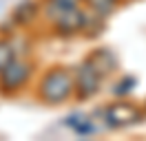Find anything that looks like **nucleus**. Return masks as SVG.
I'll list each match as a JSON object with an SVG mask.
<instances>
[{
    "mask_svg": "<svg viewBox=\"0 0 146 141\" xmlns=\"http://www.w3.org/2000/svg\"><path fill=\"white\" fill-rule=\"evenodd\" d=\"M29 75V66L25 64V62H13L11 60L5 69L0 70V84L5 88H18L25 79H27Z\"/></svg>",
    "mask_w": 146,
    "mask_h": 141,
    "instance_id": "nucleus-2",
    "label": "nucleus"
},
{
    "mask_svg": "<svg viewBox=\"0 0 146 141\" xmlns=\"http://www.w3.org/2000/svg\"><path fill=\"white\" fill-rule=\"evenodd\" d=\"M78 88H80V95H91L98 90V70L93 66H80L78 70Z\"/></svg>",
    "mask_w": 146,
    "mask_h": 141,
    "instance_id": "nucleus-4",
    "label": "nucleus"
},
{
    "mask_svg": "<svg viewBox=\"0 0 146 141\" xmlns=\"http://www.w3.org/2000/svg\"><path fill=\"white\" fill-rule=\"evenodd\" d=\"M106 119L111 126H126L139 119V110L131 104H113L106 108Z\"/></svg>",
    "mask_w": 146,
    "mask_h": 141,
    "instance_id": "nucleus-3",
    "label": "nucleus"
},
{
    "mask_svg": "<svg viewBox=\"0 0 146 141\" xmlns=\"http://www.w3.org/2000/svg\"><path fill=\"white\" fill-rule=\"evenodd\" d=\"M73 90V79L66 70H53L42 79L40 86V95L46 101H62L64 97H69V93Z\"/></svg>",
    "mask_w": 146,
    "mask_h": 141,
    "instance_id": "nucleus-1",
    "label": "nucleus"
},
{
    "mask_svg": "<svg viewBox=\"0 0 146 141\" xmlns=\"http://www.w3.org/2000/svg\"><path fill=\"white\" fill-rule=\"evenodd\" d=\"M9 62H11V51H9V46L0 42V70L5 69Z\"/></svg>",
    "mask_w": 146,
    "mask_h": 141,
    "instance_id": "nucleus-5",
    "label": "nucleus"
},
{
    "mask_svg": "<svg viewBox=\"0 0 146 141\" xmlns=\"http://www.w3.org/2000/svg\"><path fill=\"white\" fill-rule=\"evenodd\" d=\"M91 5H93V7H98L100 11H106V9H111L113 2H111V0H91Z\"/></svg>",
    "mask_w": 146,
    "mask_h": 141,
    "instance_id": "nucleus-6",
    "label": "nucleus"
}]
</instances>
